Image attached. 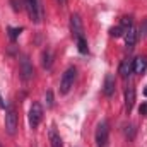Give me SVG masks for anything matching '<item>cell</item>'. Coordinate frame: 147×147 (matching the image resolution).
<instances>
[{
  "label": "cell",
  "instance_id": "cell-22",
  "mask_svg": "<svg viewBox=\"0 0 147 147\" xmlns=\"http://www.w3.org/2000/svg\"><path fill=\"white\" fill-rule=\"evenodd\" d=\"M57 2H58L60 7H65V3H67V0H57Z\"/></svg>",
  "mask_w": 147,
  "mask_h": 147
},
{
  "label": "cell",
  "instance_id": "cell-12",
  "mask_svg": "<svg viewBox=\"0 0 147 147\" xmlns=\"http://www.w3.org/2000/svg\"><path fill=\"white\" fill-rule=\"evenodd\" d=\"M137 38H139V33H137L134 28H130V29L125 33V43H127V46H128V48H134L135 43H137Z\"/></svg>",
  "mask_w": 147,
  "mask_h": 147
},
{
  "label": "cell",
  "instance_id": "cell-13",
  "mask_svg": "<svg viewBox=\"0 0 147 147\" xmlns=\"http://www.w3.org/2000/svg\"><path fill=\"white\" fill-rule=\"evenodd\" d=\"M50 142H51V147H63L62 139H60V135L57 134L55 127H51V128H50Z\"/></svg>",
  "mask_w": 147,
  "mask_h": 147
},
{
  "label": "cell",
  "instance_id": "cell-2",
  "mask_svg": "<svg viewBox=\"0 0 147 147\" xmlns=\"http://www.w3.org/2000/svg\"><path fill=\"white\" fill-rule=\"evenodd\" d=\"M5 130L9 135H16L17 132V113L12 105H9L5 111Z\"/></svg>",
  "mask_w": 147,
  "mask_h": 147
},
{
  "label": "cell",
  "instance_id": "cell-20",
  "mask_svg": "<svg viewBox=\"0 0 147 147\" xmlns=\"http://www.w3.org/2000/svg\"><path fill=\"white\" fill-rule=\"evenodd\" d=\"M139 113H140L142 116H147V103H144V105L139 108Z\"/></svg>",
  "mask_w": 147,
  "mask_h": 147
},
{
  "label": "cell",
  "instance_id": "cell-24",
  "mask_svg": "<svg viewBox=\"0 0 147 147\" xmlns=\"http://www.w3.org/2000/svg\"><path fill=\"white\" fill-rule=\"evenodd\" d=\"M144 94H146V96H147V86H146V89H144Z\"/></svg>",
  "mask_w": 147,
  "mask_h": 147
},
{
  "label": "cell",
  "instance_id": "cell-9",
  "mask_svg": "<svg viewBox=\"0 0 147 147\" xmlns=\"http://www.w3.org/2000/svg\"><path fill=\"white\" fill-rule=\"evenodd\" d=\"M132 72H134V60L125 58V60L121 62V65H120V74H121L123 79H127V77H130Z\"/></svg>",
  "mask_w": 147,
  "mask_h": 147
},
{
  "label": "cell",
  "instance_id": "cell-17",
  "mask_svg": "<svg viewBox=\"0 0 147 147\" xmlns=\"http://www.w3.org/2000/svg\"><path fill=\"white\" fill-rule=\"evenodd\" d=\"M43 67L45 69H50L51 67V55H50V51H45L43 53Z\"/></svg>",
  "mask_w": 147,
  "mask_h": 147
},
{
  "label": "cell",
  "instance_id": "cell-16",
  "mask_svg": "<svg viewBox=\"0 0 147 147\" xmlns=\"http://www.w3.org/2000/svg\"><path fill=\"white\" fill-rule=\"evenodd\" d=\"M77 46H79V51H80V53H87V43H86L84 36L77 38Z\"/></svg>",
  "mask_w": 147,
  "mask_h": 147
},
{
  "label": "cell",
  "instance_id": "cell-15",
  "mask_svg": "<svg viewBox=\"0 0 147 147\" xmlns=\"http://www.w3.org/2000/svg\"><path fill=\"white\" fill-rule=\"evenodd\" d=\"M125 33H127V31H125L121 26H116V28H111V29H110V34L113 38H120V36H123Z\"/></svg>",
  "mask_w": 147,
  "mask_h": 147
},
{
  "label": "cell",
  "instance_id": "cell-5",
  "mask_svg": "<svg viewBox=\"0 0 147 147\" xmlns=\"http://www.w3.org/2000/svg\"><path fill=\"white\" fill-rule=\"evenodd\" d=\"M41 120H43V108H41L39 103H33L31 110H29V125H31V128H36L41 123Z\"/></svg>",
  "mask_w": 147,
  "mask_h": 147
},
{
  "label": "cell",
  "instance_id": "cell-6",
  "mask_svg": "<svg viewBox=\"0 0 147 147\" xmlns=\"http://www.w3.org/2000/svg\"><path fill=\"white\" fill-rule=\"evenodd\" d=\"M70 31L75 38L84 36V28H82V19L79 14H72L70 16Z\"/></svg>",
  "mask_w": 147,
  "mask_h": 147
},
{
  "label": "cell",
  "instance_id": "cell-4",
  "mask_svg": "<svg viewBox=\"0 0 147 147\" xmlns=\"http://www.w3.org/2000/svg\"><path fill=\"white\" fill-rule=\"evenodd\" d=\"M75 74H77V70L74 67H69L65 70V74L62 75V80H60V94H67L70 91L74 80H75Z\"/></svg>",
  "mask_w": 147,
  "mask_h": 147
},
{
  "label": "cell",
  "instance_id": "cell-14",
  "mask_svg": "<svg viewBox=\"0 0 147 147\" xmlns=\"http://www.w3.org/2000/svg\"><path fill=\"white\" fill-rule=\"evenodd\" d=\"M21 33H22V28H9V38H10L12 41H16Z\"/></svg>",
  "mask_w": 147,
  "mask_h": 147
},
{
  "label": "cell",
  "instance_id": "cell-7",
  "mask_svg": "<svg viewBox=\"0 0 147 147\" xmlns=\"http://www.w3.org/2000/svg\"><path fill=\"white\" fill-rule=\"evenodd\" d=\"M21 74H22L24 80H29L34 75V69H33V65H31L28 57H22V60H21Z\"/></svg>",
  "mask_w": 147,
  "mask_h": 147
},
{
  "label": "cell",
  "instance_id": "cell-23",
  "mask_svg": "<svg viewBox=\"0 0 147 147\" xmlns=\"http://www.w3.org/2000/svg\"><path fill=\"white\" fill-rule=\"evenodd\" d=\"M0 108H5V103H3V99H2V96H0Z\"/></svg>",
  "mask_w": 147,
  "mask_h": 147
},
{
  "label": "cell",
  "instance_id": "cell-1",
  "mask_svg": "<svg viewBox=\"0 0 147 147\" xmlns=\"http://www.w3.org/2000/svg\"><path fill=\"white\" fill-rule=\"evenodd\" d=\"M26 10L29 14V19L33 22H41L43 19V5L41 0H26Z\"/></svg>",
  "mask_w": 147,
  "mask_h": 147
},
{
  "label": "cell",
  "instance_id": "cell-8",
  "mask_svg": "<svg viewBox=\"0 0 147 147\" xmlns=\"http://www.w3.org/2000/svg\"><path fill=\"white\" fill-rule=\"evenodd\" d=\"M134 105H135V87L134 84H128V87L125 89V106L128 113L134 110Z\"/></svg>",
  "mask_w": 147,
  "mask_h": 147
},
{
  "label": "cell",
  "instance_id": "cell-19",
  "mask_svg": "<svg viewBox=\"0 0 147 147\" xmlns=\"http://www.w3.org/2000/svg\"><path fill=\"white\" fill-rule=\"evenodd\" d=\"M140 34L142 36H147V19L142 22V26H140Z\"/></svg>",
  "mask_w": 147,
  "mask_h": 147
},
{
  "label": "cell",
  "instance_id": "cell-21",
  "mask_svg": "<svg viewBox=\"0 0 147 147\" xmlns=\"http://www.w3.org/2000/svg\"><path fill=\"white\" fill-rule=\"evenodd\" d=\"M46 103H48V106H53V98H51V92L50 91L46 92Z\"/></svg>",
  "mask_w": 147,
  "mask_h": 147
},
{
  "label": "cell",
  "instance_id": "cell-18",
  "mask_svg": "<svg viewBox=\"0 0 147 147\" xmlns=\"http://www.w3.org/2000/svg\"><path fill=\"white\" fill-rule=\"evenodd\" d=\"M120 26H121L125 31H128V29L132 28V17H123L121 22H120Z\"/></svg>",
  "mask_w": 147,
  "mask_h": 147
},
{
  "label": "cell",
  "instance_id": "cell-10",
  "mask_svg": "<svg viewBox=\"0 0 147 147\" xmlns=\"http://www.w3.org/2000/svg\"><path fill=\"white\" fill-rule=\"evenodd\" d=\"M115 86H116V82H115V75L113 74H108L106 75V79H105V94L110 98V96H113V92H115Z\"/></svg>",
  "mask_w": 147,
  "mask_h": 147
},
{
  "label": "cell",
  "instance_id": "cell-11",
  "mask_svg": "<svg viewBox=\"0 0 147 147\" xmlns=\"http://www.w3.org/2000/svg\"><path fill=\"white\" fill-rule=\"evenodd\" d=\"M147 69V58L146 57H137L134 60V72L135 74H144Z\"/></svg>",
  "mask_w": 147,
  "mask_h": 147
},
{
  "label": "cell",
  "instance_id": "cell-3",
  "mask_svg": "<svg viewBox=\"0 0 147 147\" xmlns=\"http://www.w3.org/2000/svg\"><path fill=\"white\" fill-rule=\"evenodd\" d=\"M108 137H110V125H108L106 120H101L98 128H96V144H98V147L106 146Z\"/></svg>",
  "mask_w": 147,
  "mask_h": 147
}]
</instances>
